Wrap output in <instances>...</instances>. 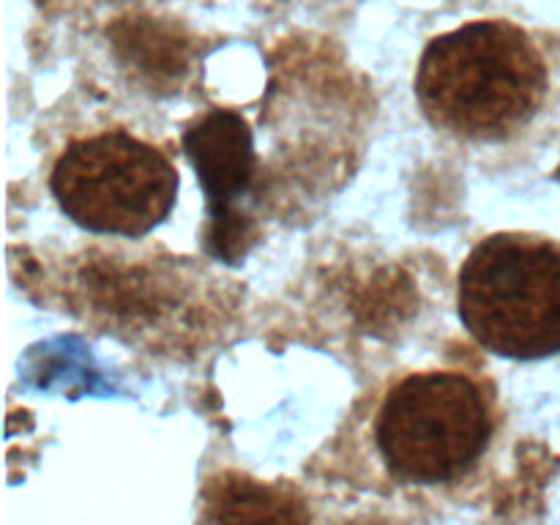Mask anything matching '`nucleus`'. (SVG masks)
I'll use <instances>...</instances> for the list:
<instances>
[{
    "label": "nucleus",
    "instance_id": "obj_1",
    "mask_svg": "<svg viewBox=\"0 0 560 525\" xmlns=\"http://www.w3.org/2000/svg\"><path fill=\"white\" fill-rule=\"evenodd\" d=\"M550 74L534 38L506 20L441 33L416 69V98L435 129L468 142H501L539 113Z\"/></svg>",
    "mask_w": 560,
    "mask_h": 525
},
{
    "label": "nucleus",
    "instance_id": "obj_5",
    "mask_svg": "<svg viewBox=\"0 0 560 525\" xmlns=\"http://www.w3.org/2000/svg\"><path fill=\"white\" fill-rule=\"evenodd\" d=\"M186 159L206 191L217 241L228 238L233 202L255 178V140L246 118L235 109H208L184 131Z\"/></svg>",
    "mask_w": 560,
    "mask_h": 525
},
{
    "label": "nucleus",
    "instance_id": "obj_2",
    "mask_svg": "<svg viewBox=\"0 0 560 525\" xmlns=\"http://www.w3.org/2000/svg\"><path fill=\"white\" fill-rule=\"evenodd\" d=\"M457 315L490 353L536 361L560 353V244L534 233H495L465 257Z\"/></svg>",
    "mask_w": 560,
    "mask_h": 525
},
{
    "label": "nucleus",
    "instance_id": "obj_3",
    "mask_svg": "<svg viewBox=\"0 0 560 525\" xmlns=\"http://www.w3.org/2000/svg\"><path fill=\"white\" fill-rule=\"evenodd\" d=\"M495 432L492 394L457 370L408 372L381 397L375 446L408 485H448L468 474Z\"/></svg>",
    "mask_w": 560,
    "mask_h": 525
},
{
    "label": "nucleus",
    "instance_id": "obj_6",
    "mask_svg": "<svg viewBox=\"0 0 560 525\" xmlns=\"http://www.w3.org/2000/svg\"><path fill=\"white\" fill-rule=\"evenodd\" d=\"M206 525H312V517L284 487L230 474L208 487Z\"/></svg>",
    "mask_w": 560,
    "mask_h": 525
},
{
    "label": "nucleus",
    "instance_id": "obj_4",
    "mask_svg": "<svg viewBox=\"0 0 560 525\" xmlns=\"http://www.w3.org/2000/svg\"><path fill=\"white\" fill-rule=\"evenodd\" d=\"M178 189L180 175L167 153L124 129L77 137L49 173V191L77 228L120 238H142L159 228Z\"/></svg>",
    "mask_w": 560,
    "mask_h": 525
}]
</instances>
